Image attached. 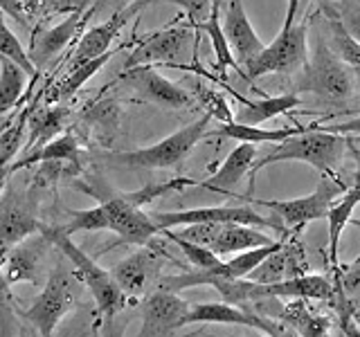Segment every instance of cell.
Returning <instances> with one entry per match:
<instances>
[{"mask_svg": "<svg viewBox=\"0 0 360 337\" xmlns=\"http://www.w3.org/2000/svg\"><path fill=\"white\" fill-rule=\"evenodd\" d=\"M349 144H352V140L347 135L329 133L318 128L315 124H309L302 133L275 144L273 151L255 162L250 168V178H255L264 166L277 162H307L318 171L333 176V171L342 162Z\"/></svg>", "mask_w": 360, "mask_h": 337, "instance_id": "obj_1", "label": "cell"}, {"mask_svg": "<svg viewBox=\"0 0 360 337\" xmlns=\"http://www.w3.org/2000/svg\"><path fill=\"white\" fill-rule=\"evenodd\" d=\"M39 232L52 243L54 250H59V254L72 263V267H75L72 275L77 277V281H82V284L90 290V295H93V299L97 303L99 317H112V315H120L129 306L131 297H127L120 290V286L112 281L108 270H104L77 243H72L70 236H65L63 232L56 230V225H41Z\"/></svg>", "mask_w": 360, "mask_h": 337, "instance_id": "obj_2", "label": "cell"}, {"mask_svg": "<svg viewBox=\"0 0 360 337\" xmlns=\"http://www.w3.org/2000/svg\"><path fill=\"white\" fill-rule=\"evenodd\" d=\"M297 93H311L329 104H345L356 93V77L329 48L318 22V41L311 59L302 65Z\"/></svg>", "mask_w": 360, "mask_h": 337, "instance_id": "obj_3", "label": "cell"}, {"mask_svg": "<svg viewBox=\"0 0 360 337\" xmlns=\"http://www.w3.org/2000/svg\"><path fill=\"white\" fill-rule=\"evenodd\" d=\"M210 121H212L210 112H202L196 121H191L180 131L167 135L160 142L144 146V149L110 153L106 155V160L127 168H151V171L153 168H174L178 164H183L185 157L205 138L210 131Z\"/></svg>", "mask_w": 360, "mask_h": 337, "instance_id": "obj_4", "label": "cell"}, {"mask_svg": "<svg viewBox=\"0 0 360 337\" xmlns=\"http://www.w3.org/2000/svg\"><path fill=\"white\" fill-rule=\"evenodd\" d=\"M75 288L77 277L72 272H65L61 263H56L48 275V281L43 284L39 297L30 303V308H18V315L25 324H32L39 337H52L59 322L77 308Z\"/></svg>", "mask_w": 360, "mask_h": 337, "instance_id": "obj_5", "label": "cell"}, {"mask_svg": "<svg viewBox=\"0 0 360 337\" xmlns=\"http://www.w3.org/2000/svg\"><path fill=\"white\" fill-rule=\"evenodd\" d=\"M349 187L340 183L338 178L324 173L322 180L318 183L309 196L302 198H290V200H262V198H250L243 196V200L252 202V205L266 207L275 213L281 220V225L290 232H302L309 223L326 218V211L338 200V196H342Z\"/></svg>", "mask_w": 360, "mask_h": 337, "instance_id": "obj_6", "label": "cell"}, {"mask_svg": "<svg viewBox=\"0 0 360 337\" xmlns=\"http://www.w3.org/2000/svg\"><path fill=\"white\" fill-rule=\"evenodd\" d=\"M307 37H309L307 20L292 22L290 27H281L277 39L270 45H264V50L250 63H245L241 67V77L245 81H255V79L266 74H284V72L300 70L309 59Z\"/></svg>", "mask_w": 360, "mask_h": 337, "instance_id": "obj_7", "label": "cell"}, {"mask_svg": "<svg viewBox=\"0 0 360 337\" xmlns=\"http://www.w3.org/2000/svg\"><path fill=\"white\" fill-rule=\"evenodd\" d=\"M151 218L160 230H172V227H178V225H189V223H239V225H250V227H259V230H273V232H279L281 236L290 234L275 213L270 218H266L248 205L198 207V209H185V211H155L151 213Z\"/></svg>", "mask_w": 360, "mask_h": 337, "instance_id": "obj_8", "label": "cell"}, {"mask_svg": "<svg viewBox=\"0 0 360 337\" xmlns=\"http://www.w3.org/2000/svg\"><path fill=\"white\" fill-rule=\"evenodd\" d=\"M120 81L127 84L138 99L153 104L162 110H189L196 106L194 95L183 86L174 84L151 65H131L120 74Z\"/></svg>", "mask_w": 360, "mask_h": 337, "instance_id": "obj_9", "label": "cell"}, {"mask_svg": "<svg viewBox=\"0 0 360 337\" xmlns=\"http://www.w3.org/2000/svg\"><path fill=\"white\" fill-rule=\"evenodd\" d=\"M52 243L41 232L30 234L27 239L16 245L5 247L3 254V275L9 286L27 281V284L43 288L48 281V256Z\"/></svg>", "mask_w": 360, "mask_h": 337, "instance_id": "obj_10", "label": "cell"}, {"mask_svg": "<svg viewBox=\"0 0 360 337\" xmlns=\"http://www.w3.org/2000/svg\"><path fill=\"white\" fill-rule=\"evenodd\" d=\"M245 308L288 324L297 337H331V319L324 312L313 310L309 306V299L281 301L279 297H266L245 303Z\"/></svg>", "mask_w": 360, "mask_h": 337, "instance_id": "obj_11", "label": "cell"}, {"mask_svg": "<svg viewBox=\"0 0 360 337\" xmlns=\"http://www.w3.org/2000/svg\"><path fill=\"white\" fill-rule=\"evenodd\" d=\"M106 209L108 232L117 234V245H146L153 236L162 230L153 223L151 213H144L140 207L131 205L122 194H104L95 196Z\"/></svg>", "mask_w": 360, "mask_h": 337, "instance_id": "obj_12", "label": "cell"}, {"mask_svg": "<svg viewBox=\"0 0 360 337\" xmlns=\"http://www.w3.org/2000/svg\"><path fill=\"white\" fill-rule=\"evenodd\" d=\"M194 27L189 25H169L158 32L146 34L144 39L138 41L135 50L129 54L127 67L131 65H151V63H178L189 50L191 37H194Z\"/></svg>", "mask_w": 360, "mask_h": 337, "instance_id": "obj_13", "label": "cell"}, {"mask_svg": "<svg viewBox=\"0 0 360 337\" xmlns=\"http://www.w3.org/2000/svg\"><path fill=\"white\" fill-rule=\"evenodd\" d=\"M162 261H165V256L160 252L142 245V250L133 252L131 256L124 258V261L115 263L108 272L124 295L131 299H138V297L149 295L151 290H155L158 281H160Z\"/></svg>", "mask_w": 360, "mask_h": 337, "instance_id": "obj_14", "label": "cell"}, {"mask_svg": "<svg viewBox=\"0 0 360 337\" xmlns=\"http://www.w3.org/2000/svg\"><path fill=\"white\" fill-rule=\"evenodd\" d=\"M189 310V303L180 299L176 292L151 290L140 301L142 331L138 337H167L183 329V317Z\"/></svg>", "mask_w": 360, "mask_h": 337, "instance_id": "obj_15", "label": "cell"}, {"mask_svg": "<svg viewBox=\"0 0 360 337\" xmlns=\"http://www.w3.org/2000/svg\"><path fill=\"white\" fill-rule=\"evenodd\" d=\"M302 275H309V261L304 245L300 243V232H292L286 234L284 243L270 256H266L245 279L255 281V284H279V281Z\"/></svg>", "mask_w": 360, "mask_h": 337, "instance_id": "obj_16", "label": "cell"}, {"mask_svg": "<svg viewBox=\"0 0 360 337\" xmlns=\"http://www.w3.org/2000/svg\"><path fill=\"white\" fill-rule=\"evenodd\" d=\"M41 223L37 218V207L30 194L7 189L0 194V245L11 247L30 234L39 232Z\"/></svg>", "mask_w": 360, "mask_h": 337, "instance_id": "obj_17", "label": "cell"}, {"mask_svg": "<svg viewBox=\"0 0 360 337\" xmlns=\"http://www.w3.org/2000/svg\"><path fill=\"white\" fill-rule=\"evenodd\" d=\"M221 25L225 32V39L230 43V50L234 54L239 67L250 63L255 56L264 50V41L257 37L250 18L245 14L243 0H230L225 18H221Z\"/></svg>", "mask_w": 360, "mask_h": 337, "instance_id": "obj_18", "label": "cell"}, {"mask_svg": "<svg viewBox=\"0 0 360 337\" xmlns=\"http://www.w3.org/2000/svg\"><path fill=\"white\" fill-rule=\"evenodd\" d=\"M255 157H257V146L239 142V146L225 157V160L221 162V166L207 180H200V183L196 180V187L217 191V194H232L234 187L239 185L248 173H250V168L255 164Z\"/></svg>", "mask_w": 360, "mask_h": 337, "instance_id": "obj_19", "label": "cell"}, {"mask_svg": "<svg viewBox=\"0 0 360 337\" xmlns=\"http://www.w3.org/2000/svg\"><path fill=\"white\" fill-rule=\"evenodd\" d=\"M225 90L239 101V110L234 112L236 124H248V126H259L268 119H273L277 115H284V112H290L292 108H297L302 104V99L297 93H284L277 97H262V99H245L239 93H234L230 86H225Z\"/></svg>", "mask_w": 360, "mask_h": 337, "instance_id": "obj_20", "label": "cell"}, {"mask_svg": "<svg viewBox=\"0 0 360 337\" xmlns=\"http://www.w3.org/2000/svg\"><path fill=\"white\" fill-rule=\"evenodd\" d=\"M138 11L133 7L120 11V14H112L108 16L104 22H99V25L90 27L82 39H79V45L75 50V56L70 65H77V63H84V61H90V59H97V56L106 54L110 50V43L120 37L122 27L127 25L131 20V16H135Z\"/></svg>", "mask_w": 360, "mask_h": 337, "instance_id": "obj_21", "label": "cell"}, {"mask_svg": "<svg viewBox=\"0 0 360 337\" xmlns=\"http://www.w3.org/2000/svg\"><path fill=\"white\" fill-rule=\"evenodd\" d=\"M88 18H90V14L86 7L84 11H72V14H68L61 22L43 29L39 37L32 41V52H27L32 63L39 65V63H45L48 59H52L54 54H59L65 45L77 37L79 27H82Z\"/></svg>", "mask_w": 360, "mask_h": 337, "instance_id": "obj_22", "label": "cell"}, {"mask_svg": "<svg viewBox=\"0 0 360 337\" xmlns=\"http://www.w3.org/2000/svg\"><path fill=\"white\" fill-rule=\"evenodd\" d=\"M320 11L324 14V20H322L320 27L326 37V43H329V48L335 52L338 59H340L349 70L354 72L356 84L360 86V43L342 27L340 18L335 16V11L329 5L322 3Z\"/></svg>", "mask_w": 360, "mask_h": 337, "instance_id": "obj_23", "label": "cell"}, {"mask_svg": "<svg viewBox=\"0 0 360 337\" xmlns=\"http://www.w3.org/2000/svg\"><path fill=\"white\" fill-rule=\"evenodd\" d=\"M273 241L275 239H270V234H266L259 227H250V225H239V223H223L219 236L214 239L210 250L219 258H225L245 250H252V247L259 245H268Z\"/></svg>", "mask_w": 360, "mask_h": 337, "instance_id": "obj_24", "label": "cell"}, {"mask_svg": "<svg viewBox=\"0 0 360 337\" xmlns=\"http://www.w3.org/2000/svg\"><path fill=\"white\" fill-rule=\"evenodd\" d=\"M360 205V191L349 187L342 198H338L333 205L326 211V220H329V247H326V261H329L331 270H335L340 265V239H342V232L352 220V213L354 209Z\"/></svg>", "mask_w": 360, "mask_h": 337, "instance_id": "obj_25", "label": "cell"}, {"mask_svg": "<svg viewBox=\"0 0 360 337\" xmlns=\"http://www.w3.org/2000/svg\"><path fill=\"white\" fill-rule=\"evenodd\" d=\"M307 126H281V128H264V126H248V124H236V121H228L219 126L217 131H207L205 138H214V135H219V138H230V140H236V142H245V144H279L292 135L302 133Z\"/></svg>", "mask_w": 360, "mask_h": 337, "instance_id": "obj_26", "label": "cell"}, {"mask_svg": "<svg viewBox=\"0 0 360 337\" xmlns=\"http://www.w3.org/2000/svg\"><path fill=\"white\" fill-rule=\"evenodd\" d=\"M79 160V142L72 133H61L59 138L50 140L48 144H43L41 149L27 153L20 162L11 164V171H20L32 164H43V162H77Z\"/></svg>", "mask_w": 360, "mask_h": 337, "instance_id": "obj_27", "label": "cell"}, {"mask_svg": "<svg viewBox=\"0 0 360 337\" xmlns=\"http://www.w3.org/2000/svg\"><path fill=\"white\" fill-rule=\"evenodd\" d=\"M196 32H205L210 37L214 54H217V72H225L228 67H232V70H236L241 74V67L234 59V54L230 50V43H228V39H225V32L221 25V0H212L210 16L205 22H200V25L196 27Z\"/></svg>", "mask_w": 360, "mask_h": 337, "instance_id": "obj_28", "label": "cell"}, {"mask_svg": "<svg viewBox=\"0 0 360 337\" xmlns=\"http://www.w3.org/2000/svg\"><path fill=\"white\" fill-rule=\"evenodd\" d=\"M110 52L97 56V59H90V61H84V63H77V65H70V72L68 77H63L59 84L52 88L50 93V101H68L70 99L79 88L84 84H88L90 79H93L101 67H104L110 59Z\"/></svg>", "mask_w": 360, "mask_h": 337, "instance_id": "obj_29", "label": "cell"}, {"mask_svg": "<svg viewBox=\"0 0 360 337\" xmlns=\"http://www.w3.org/2000/svg\"><path fill=\"white\" fill-rule=\"evenodd\" d=\"M162 234H165V239H169V243H174L178 250L185 254L189 265H194L196 270H205V272H212L217 277H225V261L214 254L210 247H202V245L180 239L174 230H162Z\"/></svg>", "mask_w": 360, "mask_h": 337, "instance_id": "obj_30", "label": "cell"}, {"mask_svg": "<svg viewBox=\"0 0 360 337\" xmlns=\"http://www.w3.org/2000/svg\"><path fill=\"white\" fill-rule=\"evenodd\" d=\"M25 77L27 74L14 61L0 54V117L16 108L22 90H25Z\"/></svg>", "mask_w": 360, "mask_h": 337, "instance_id": "obj_31", "label": "cell"}, {"mask_svg": "<svg viewBox=\"0 0 360 337\" xmlns=\"http://www.w3.org/2000/svg\"><path fill=\"white\" fill-rule=\"evenodd\" d=\"M65 225H56V230L63 232L65 236H72L77 232H101L108 230V216L104 205L90 207V209H68L65 211Z\"/></svg>", "mask_w": 360, "mask_h": 337, "instance_id": "obj_32", "label": "cell"}, {"mask_svg": "<svg viewBox=\"0 0 360 337\" xmlns=\"http://www.w3.org/2000/svg\"><path fill=\"white\" fill-rule=\"evenodd\" d=\"M65 119H68V110L61 106H56L52 110H45L39 117H34L32 126H30V142H27L30 149H37V146H43L50 140L59 138Z\"/></svg>", "mask_w": 360, "mask_h": 337, "instance_id": "obj_33", "label": "cell"}, {"mask_svg": "<svg viewBox=\"0 0 360 337\" xmlns=\"http://www.w3.org/2000/svg\"><path fill=\"white\" fill-rule=\"evenodd\" d=\"M281 243H284V236H281L279 241H273L268 245H259V247H252V250L234 254L232 258L225 261V279H245L266 256L273 254Z\"/></svg>", "mask_w": 360, "mask_h": 337, "instance_id": "obj_34", "label": "cell"}, {"mask_svg": "<svg viewBox=\"0 0 360 337\" xmlns=\"http://www.w3.org/2000/svg\"><path fill=\"white\" fill-rule=\"evenodd\" d=\"M331 275L335 292L349 303V308L356 310L360 306V256L349 265H338Z\"/></svg>", "mask_w": 360, "mask_h": 337, "instance_id": "obj_35", "label": "cell"}, {"mask_svg": "<svg viewBox=\"0 0 360 337\" xmlns=\"http://www.w3.org/2000/svg\"><path fill=\"white\" fill-rule=\"evenodd\" d=\"M0 54L7 56L9 61H14L25 74H30V77L37 74V65L32 63L27 50L22 48L18 37L7 25V16L3 14V11H0Z\"/></svg>", "mask_w": 360, "mask_h": 337, "instance_id": "obj_36", "label": "cell"}, {"mask_svg": "<svg viewBox=\"0 0 360 337\" xmlns=\"http://www.w3.org/2000/svg\"><path fill=\"white\" fill-rule=\"evenodd\" d=\"M90 0H22L27 18H43L54 14H72V11H84Z\"/></svg>", "mask_w": 360, "mask_h": 337, "instance_id": "obj_37", "label": "cell"}, {"mask_svg": "<svg viewBox=\"0 0 360 337\" xmlns=\"http://www.w3.org/2000/svg\"><path fill=\"white\" fill-rule=\"evenodd\" d=\"M158 3H167V5H176L180 7L187 14V20L191 27H198L200 22H205L210 16V9H212V0H135L131 5L135 11H142L144 7H151Z\"/></svg>", "mask_w": 360, "mask_h": 337, "instance_id": "obj_38", "label": "cell"}, {"mask_svg": "<svg viewBox=\"0 0 360 337\" xmlns=\"http://www.w3.org/2000/svg\"><path fill=\"white\" fill-rule=\"evenodd\" d=\"M25 126H27V112L11 124H5L0 126V166H9L14 155L18 153L20 144H22V135H25Z\"/></svg>", "mask_w": 360, "mask_h": 337, "instance_id": "obj_39", "label": "cell"}, {"mask_svg": "<svg viewBox=\"0 0 360 337\" xmlns=\"http://www.w3.org/2000/svg\"><path fill=\"white\" fill-rule=\"evenodd\" d=\"M185 187H196V180H189V178H176V180H169V183H162V185H146L138 191H127V194H122L124 198H127L131 205L135 207H142L146 205V202H151L155 198H160L165 194H169V191H180Z\"/></svg>", "mask_w": 360, "mask_h": 337, "instance_id": "obj_40", "label": "cell"}, {"mask_svg": "<svg viewBox=\"0 0 360 337\" xmlns=\"http://www.w3.org/2000/svg\"><path fill=\"white\" fill-rule=\"evenodd\" d=\"M326 5L335 11L342 27L360 43V0H333V3Z\"/></svg>", "mask_w": 360, "mask_h": 337, "instance_id": "obj_41", "label": "cell"}, {"mask_svg": "<svg viewBox=\"0 0 360 337\" xmlns=\"http://www.w3.org/2000/svg\"><path fill=\"white\" fill-rule=\"evenodd\" d=\"M196 95H198V101H200V104L207 108V112L212 115V119H219V121H223V124H228V121L234 119V117H232V110H230V106H228V101H225L223 95L217 93V90L198 86V88H196Z\"/></svg>", "mask_w": 360, "mask_h": 337, "instance_id": "obj_42", "label": "cell"}, {"mask_svg": "<svg viewBox=\"0 0 360 337\" xmlns=\"http://www.w3.org/2000/svg\"><path fill=\"white\" fill-rule=\"evenodd\" d=\"M223 223H189V225H183V230L176 232L180 239H185L189 243H196V245H202V247H212L214 239L219 236V230H221Z\"/></svg>", "mask_w": 360, "mask_h": 337, "instance_id": "obj_43", "label": "cell"}, {"mask_svg": "<svg viewBox=\"0 0 360 337\" xmlns=\"http://www.w3.org/2000/svg\"><path fill=\"white\" fill-rule=\"evenodd\" d=\"M3 254H5V247L0 245V324H3V329L11 322V317L18 312V306H16V299L11 295V286L7 284V279L3 275Z\"/></svg>", "mask_w": 360, "mask_h": 337, "instance_id": "obj_44", "label": "cell"}, {"mask_svg": "<svg viewBox=\"0 0 360 337\" xmlns=\"http://www.w3.org/2000/svg\"><path fill=\"white\" fill-rule=\"evenodd\" d=\"M97 326V337H124L129 329V319L120 315H112V317H99L95 322Z\"/></svg>", "mask_w": 360, "mask_h": 337, "instance_id": "obj_45", "label": "cell"}, {"mask_svg": "<svg viewBox=\"0 0 360 337\" xmlns=\"http://www.w3.org/2000/svg\"><path fill=\"white\" fill-rule=\"evenodd\" d=\"M135 0H90L88 3V14L90 18L93 16H112V14H120V11L129 9Z\"/></svg>", "mask_w": 360, "mask_h": 337, "instance_id": "obj_46", "label": "cell"}, {"mask_svg": "<svg viewBox=\"0 0 360 337\" xmlns=\"http://www.w3.org/2000/svg\"><path fill=\"white\" fill-rule=\"evenodd\" d=\"M0 11H3L5 16L14 18L18 25L27 27V14H25V5H22V0H0Z\"/></svg>", "mask_w": 360, "mask_h": 337, "instance_id": "obj_47", "label": "cell"}, {"mask_svg": "<svg viewBox=\"0 0 360 337\" xmlns=\"http://www.w3.org/2000/svg\"><path fill=\"white\" fill-rule=\"evenodd\" d=\"M338 319H340V333L345 337H360V329L354 324L352 315H340Z\"/></svg>", "mask_w": 360, "mask_h": 337, "instance_id": "obj_48", "label": "cell"}, {"mask_svg": "<svg viewBox=\"0 0 360 337\" xmlns=\"http://www.w3.org/2000/svg\"><path fill=\"white\" fill-rule=\"evenodd\" d=\"M11 176H14V171H11V164L9 166H0V194L7 189V183H9Z\"/></svg>", "mask_w": 360, "mask_h": 337, "instance_id": "obj_49", "label": "cell"}, {"mask_svg": "<svg viewBox=\"0 0 360 337\" xmlns=\"http://www.w3.org/2000/svg\"><path fill=\"white\" fill-rule=\"evenodd\" d=\"M352 151H354V155H356V173H354V178H352V183H349V187H354V189L360 191V151H358V149H352Z\"/></svg>", "mask_w": 360, "mask_h": 337, "instance_id": "obj_50", "label": "cell"}, {"mask_svg": "<svg viewBox=\"0 0 360 337\" xmlns=\"http://www.w3.org/2000/svg\"><path fill=\"white\" fill-rule=\"evenodd\" d=\"M352 319H354V324L360 329V308H356V310L352 312Z\"/></svg>", "mask_w": 360, "mask_h": 337, "instance_id": "obj_51", "label": "cell"}, {"mask_svg": "<svg viewBox=\"0 0 360 337\" xmlns=\"http://www.w3.org/2000/svg\"><path fill=\"white\" fill-rule=\"evenodd\" d=\"M345 112H347V115H349V112H352V115H360V101L356 104V108H349V110H345Z\"/></svg>", "mask_w": 360, "mask_h": 337, "instance_id": "obj_52", "label": "cell"}, {"mask_svg": "<svg viewBox=\"0 0 360 337\" xmlns=\"http://www.w3.org/2000/svg\"><path fill=\"white\" fill-rule=\"evenodd\" d=\"M349 223H352L354 227H358V230H360V220H349Z\"/></svg>", "mask_w": 360, "mask_h": 337, "instance_id": "obj_53", "label": "cell"}, {"mask_svg": "<svg viewBox=\"0 0 360 337\" xmlns=\"http://www.w3.org/2000/svg\"><path fill=\"white\" fill-rule=\"evenodd\" d=\"M93 337H97V326L93 324Z\"/></svg>", "mask_w": 360, "mask_h": 337, "instance_id": "obj_54", "label": "cell"}, {"mask_svg": "<svg viewBox=\"0 0 360 337\" xmlns=\"http://www.w3.org/2000/svg\"><path fill=\"white\" fill-rule=\"evenodd\" d=\"M300 3H302V0H300ZM307 3H309V0H307Z\"/></svg>", "mask_w": 360, "mask_h": 337, "instance_id": "obj_55", "label": "cell"}, {"mask_svg": "<svg viewBox=\"0 0 360 337\" xmlns=\"http://www.w3.org/2000/svg\"><path fill=\"white\" fill-rule=\"evenodd\" d=\"M358 308H360V306H358Z\"/></svg>", "mask_w": 360, "mask_h": 337, "instance_id": "obj_56", "label": "cell"}]
</instances>
